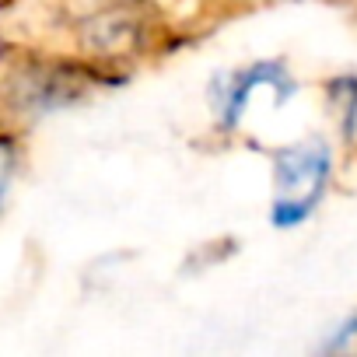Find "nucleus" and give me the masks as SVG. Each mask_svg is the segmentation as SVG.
<instances>
[{
    "instance_id": "f257e3e1",
    "label": "nucleus",
    "mask_w": 357,
    "mask_h": 357,
    "mask_svg": "<svg viewBox=\"0 0 357 357\" xmlns=\"http://www.w3.org/2000/svg\"><path fill=\"white\" fill-rule=\"evenodd\" d=\"M277 178V204H273V225L287 228L305 221L315 204L322 200V190L329 183V151L322 140H305L277 154L273 165Z\"/></svg>"
},
{
    "instance_id": "f03ea898",
    "label": "nucleus",
    "mask_w": 357,
    "mask_h": 357,
    "mask_svg": "<svg viewBox=\"0 0 357 357\" xmlns=\"http://www.w3.org/2000/svg\"><path fill=\"white\" fill-rule=\"evenodd\" d=\"M277 81H280V70L273 63H259V67H252V70H245L238 77H228L225 81V95H221V123L225 126H235L238 116L245 112L249 95L259 84H277Z\"/></svg>"
},
{
    "instance_id": "7ed1b4c3",
    "label": "nucleus",
    "mask_w": 357,
    "mask_h": 357,
    "mask_svg": "<svg viewBox=\"0 0 357 357\" xmlns=\"http://www.w3.org/2000/svg\"><path fill=\"white\" fill-rule=\"evenodd\" d=\"M11 172H15V144L0 137V200H4V193H8Z\"/></svg>"
}]
</instances>
